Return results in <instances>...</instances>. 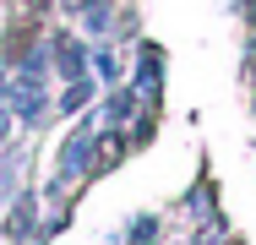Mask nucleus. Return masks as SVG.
<instances>
[{"label":"nucleus","mask_w":256,"mask_h":245,"mask_svg":"<svg viewBox=\"0 0 256 245\" xmlns=\"http://www.w3.org/2000/svg\"><path fill=\"white\" fill-rule=\"evenodd\" d=\"M54 54H60V71L76 82V76H88V66H82V44L76 38H54Z\"/></svg>","instance_id":"nucleus-4"},{"label":"nucleus","mask_w":256,"mask_h":245,"mask_svg":"<svg viewBox=\"0 0 256 245\" xmlns=\"http://www.w3.org/2000/svg\"><path fill=\"white\" fill-rule=\"evenodd\" d=\"M158 229H164V224H158L153 212H142V218H131V224H126V234H120V245H158V240H164Z\"/></svg>","instance_id":"nucleus-3"},{"label":"nucleus","mask_w":256,"mask_h":245,"mask_svg":"<svg viewBox=\"0 0 256 245\" xmlns=\"http://www.w3.org/2000/svg\"><path fill=\"white\" fill-rule=\"evenodd\" d=\"M136 98H142V109H158V88H164V54L153 44L142 49V60H136Z\"/></svg>","instance_id":"nucleus-2"},{"label":"nucleus","mask_w":256,"mask_h":245,"mask_svg":"<svg viewBox=\"0 0 256 245\" xmlns=\"http://www.w3.org/2000/svg\"><path fill=\"white\" fill-rule=\"evenodd\" d=\"M93 60H98V76H104V82H114V76H120V60H114V49H98Z\"/></svg>","instance_id":"nucleus-5"},{"label":"nucleus","mask_w":256,"mask_h":245,"mask_svg":"<svg viewBox=\"0 0 256 245\" xmlns=\"http://www.w3.org/2000/svg\"><path fill=\"white\" fill-rule=\"evenodd\" d=\"M98 114H88L71 136H66V152H60V180H82L93 169V147H98Z\"/></svg>","instance_id":"nucleus-1"}]
</instances>
